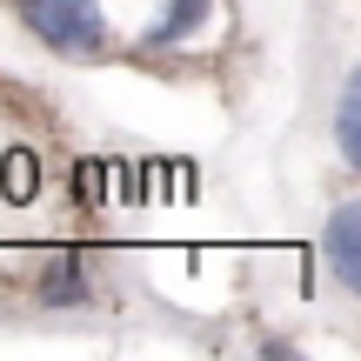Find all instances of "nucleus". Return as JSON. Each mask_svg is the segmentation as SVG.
<instances>
[{"label": "nucleus", "instance_id": "obj_4", "mask_svg": "<svg viewBox=\"0 0 361 361\" xmlns=\"http://www.w3.org/2000/svg\"><path fill=\"white\" fill-rule=\"evenodd\" d=\"M40 301H47V308H80V301H87V274H80L74 255L40 268Z\"/></svg>", "mask_w": 361, "mask_h": 361}, {"label": "nucleus", "instance_id": "obj_3", "mask_svg": "<svg viewBox=\"0 0 361 361\" xmlns=\"http://www.w3.org/2000/svg\"><path fill=\"white\" fill-rule=\"evenodd\" d=\"M207 20H214V0H168V13L147 27V47H180V40L201 34Z\"/></svg>", "mask_w": 361, "mask_h": 361}, {"label": "nucleus", "instance_id": "obj_1", "mask_svg": "<svg viewBox=\"0 0 361 361\" xmlns=\"http://www.w3.org/2000/svg\"><path fill=\"white\" fill-rule=\"evenodd\" d=\"M13 20L40 40L47 54H101L107 47V13L94 0H7Z\"/></svg>", "mask_w": 361, "mask_h": 361}, {"label": "nucleus", "instance_id": "obj_7", "mask_svg": "<svg viewBox=\"0 0 361 361\" xmlns=\"http://www.w3.org/2000/svg\"><path fill=\"white\" fill-rule=\"evenodd\" d=\"M80 201H101V161H87V168H80Z\"/></svg>", "mask_w": 361, "mask_h": 361}, {"label": "nucleus", "instance_id": "obj_2", "mask_svg": "<svg viewBox=\"0 0 361 361\" xmlns=\"http://www.w3.org/2000/svg\"><path fill=\"white\" fill-rule=\"evenodd\" d=\"M322 255L335 268V281L348 295H361V201H335V214L322 228Z\"/></svg>", "mask_w": 361, "mask_h": 361}, {"label": "nucleus", "instance_id": "obj_6", "mask_svg": "<svg viewBox=\"0 0 361 361\" xmlns=\"http://www.w3.org/2000/svg\"><path fill=\"white\" fill-rule=\"evenodd\" d=\"M40 194V161L27 147H7L0 154V201H34Z\"/></svg>", "mask_w": 361, "mask_h": 361}, {"label": "nucleus", "instance_id": "obj_5", "mask_svg": "<svg viewBox=\"0 0 361 361\" xmlns=\"http://www.w3.org/2000/svg\"><path fill=\"white\" fill-rule=\"evenodd\" d=\"M335 147H341L348 168H361V67L348 74V87H341V101H335Z\"/></svg>", "mask_w": 361, "mask_h": 361}]
</instances>
